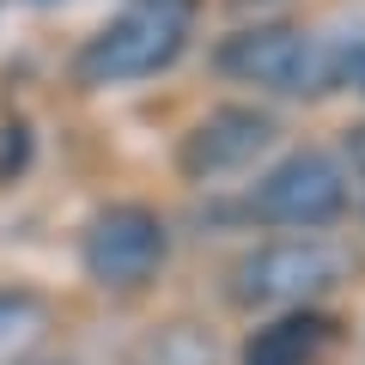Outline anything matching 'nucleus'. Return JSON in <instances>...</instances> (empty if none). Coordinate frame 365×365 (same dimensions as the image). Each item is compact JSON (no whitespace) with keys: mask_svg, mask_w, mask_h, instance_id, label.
I'll return each mask as SVG.
<instances>
[{"mask_svg":"<svg viewBox=\"0 0 365 365\" xmlns=\"http://www.w3.org/2000/svg\"><path fill=\"white\" fill-rule=\"evenodd\" d=\"M353 274V256L329 237H280L232 268V299L244 311H311L323 292H335Z\"/></svg>","mask_w":365,"mask_h":365,"instance_id":"obj_1","label":"nucleus"},{"mask_svg":"<svg viewBox=\"0 0 365 365\" xmlns=\"http://www.w3.org/2000/svg\"><path fill=\"white\" fill-rule=\"evenodd\" d=\"M182 6L170 0H140L128 6L122 19H110L104 31H91L86 49L73 55V79L86 91H104V86H128V79H146L158 67H170L182 55Z\"/></svg>","mask_w":365,"mask_h":365,"instance_id":"obj_2","label":"nucleus"},{"mask_svg":"<svg viewBox=\"0 0 365 365\" xmlns=\"http://www.w3.org/2000/svg\"><path fill=\"white\" fill-rule=\"evenodd\" d=\"M220 73L250 79V86H268L280 98H323V91H341L335 79V43L317 37V31L299 25H256L237 31V37L220 43Z\"/></svg>","mask_w":365,"mask_h":365,"instance_id":"obj_3","label":"nucleus"},{"mask_svg":"<svg viewBox=\"0 0 365 365\" xmlns=\"http://www.w3.org/2000/svg\"><path fill=\"white\" fill-rule=\"evenodd\" d=\"M170 256V232L153 207L140 201H116V207H98L86 220V237H79V262L98 287L110 292H134L146 287Z\"/></svg>","mask_w":365,"mask_h":365,"instance_id":"obj_4","label":"nucleus"},{"mask_svg":"<svg viewBox=\"0 0 365 365\" xmlns=\"http://www.w3.org/2000/svg\"><path fill=\"white\" fill-rule=\"evenodd\" d=\"M244 213L262 220V225L317 232V225H329V220L347 213V177H341V165L329 153H311V146H304V153H287L256 189H250Z\"/></svg>","mask_w":365,"mask_h":365,"instance_id":"obj_5","label":"nucleus"},{"mask_svg":"<svg viewBox=\"0 0 365 365\" xmlns=\"http://www.w3.org/2000/svg\"><path fill=\"white\" fill-rule=\"evenodd\" d=\"M274 134H280V128H274L268 110H256V104H225V110H207L195 128L182 134L177 165H182V177L207 182V177H225V170L256 165V158L274 146Z\"/></svg>","mask_w":365,"mask_h":365,"instance_id":"obj_6","label":"nucleus"},{"mask_svg":"<svg viewBox=\"0 0 365 365\" xmlns=\"http://www.w3.org/2000/svg\"><path fill=\"white\" fill-rule=\"evenodd\" d=\"M335 341V317L323 311H280L244 341V365H317Z\"/></svg>","mask_w":365,"mask_h":365,"instance_id":"obj_7","label":"nucleus"},{"mask_svg":"<svg viewBox=\"0 0 365 365\" xmlns=\"http://www.w3.org/2000/svg\"><path fill=\"white\" fill-rule=\"evenodd\" d=\"M134 365H213V341L195 323H165L134 347Z\"/></svg>","mask_w":365,"mask_h":365,"instance_id":"obj_8","label":"nucleus"},{"mask_svg":"<svg viewBox=\"0 0 365 365\" xmlns=\"http://www.w3.org/2000/svg\"><path fill=\"white\" fill-rule=\"evenodd\" d=\"M19 317H37V304L31 299H0V329H13Z\"/></svg>","mask_w":365,"mask_h":365,"instance_id":"obj_9","label":"nucleus"},{"mask_svg":"<svg viewBox=\"0 0 365 365\" xmlns=\"http://www.w3.org/2000/svg\"><path fill=\"white\" fill-rule=\"evenodd\" d=\"M347 158H353V170L365 177V122H359V128H347Z\"/></svg>","mask_w":365,"mask_h":365,"instance_id":"obj_10","label":"nucleus"},{"mask_svg":"<svg viewBox=\"0 0 365 365\" xmlns=\"http://www.w3.org/2000/svg\"><path fill=\"white\" fill-rule=\"evenodd\" d=\"M31 6H49V0H31Z\"/></svg>","mask_w":365,"mask_h":365,"instance_id":"obj_11","label":"nucleus"},{"mask_svg":"<svg viewBox=\"0 0 365 365\" xmlns=\"http://www.w3.org/2000/svg\"><path fill=\"white\" fill-rule=\"evenodd\" d=\"M237 6H250V0H237Z\"/></svg>","mask_w":365,"mask_h":365,"instance_id":"obj_12","label":"nucleus"},{"mask_svg":"<svg viewBox=\"0 0 365 365\" xmlns=\"http://www.w3.org/2000/svg\"><path fill=\"white\" fill-rule=\"evenodd\" d=\"M170 6H182V0H170Z\"/></svg>","mask_w":365,"mask_h":365,"instance_id":"obj_13","label":"nucleus"}]
</instances>
